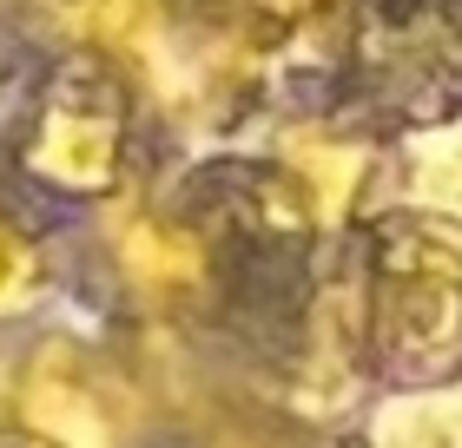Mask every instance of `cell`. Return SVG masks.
<instances>
[{
    "label": "cell",
    "instance_id": "3",
    "mask_svg": "<svg viewBox=\"0 0 462 448\" xmlns=\"http://www.w3.org/2000/svg\"><path fill=\"white\" fill-rule=\"evenodd\" d=\"M125 264H133V277L152 284V290H192L205 277V251H199V238H185L172 224H133Z\"/></svg>",
    "mask_w": 462,
    "mask_h": 448
},
{
    "label": "cell",
    "instance_id": "2",
    "mask_svg": "<svg viewBox=\"0 0 462 448\" xmlns=\"http://www.w3.org/2000/svg\"><path fill=\"white\" fill-rule=\"evenodd\" d=\"M27 172H40L60 191H106L119 172V93L113 79H99L87 67L60 73L40 113L27 119L20 139Z\"/></svg>",
    "mask_w": 462,
    "mask_h": 448
},
{
    "label": "cell",
    "instance_id": "4",
    "mask_svg": "<svg viewBox=\"0 0 462 448\" xmlns=\"http://www.w3.org/2000/svg\"><path fill=\"white\" fill-rule=\"evenodd\" d=\"M33 277H40V264H33V244H27V238H14V231L0 224V310H14L20 297L33 290Z\"/></svg>",
    "mask_w": 462,
    "mask_h": 448
},
{
    "label": "cell",
    "instance_id": "1",
    "mask_svg": "<svg viewBox=\"0 0 462 448\" xmlns=\"http://www.w3.org/2000/svg\"><path fill=\"white\" fill-rule=\"evenodd\" d=\"M370 356L410 389L462 370V231L430 218L376 231Z\"/></svg>",
    "mask_w": 462,
    "mask_h": 448
},
{
    "label": "cell",
    "instance_id": "6",
    "mask_svg": "<svg viewBox=\"0 0 462 448\" xmlns=\"http://www.w3.org/2000/svg\"><path fill=\"white\" fill-rule=\"evenodd\" d=\"M238 448H251V442H238Z\"/></svg>",
    "mask_w": 462,
    "mask_h": 448
},
{
    "label": "cell",
    "instance_id": "5",
    "mask_svg": "<svg viewBox=\"0 0 462 448\" xmlns=\"http://www.w3.org/2000/svg\"><path fill=\"white\" fill-rule=\"evenodd\" d=\"M0 448H40V442H27V435H0Z\"/></svg>",
    "mask_w": 462,
    "mask_h": 448
}]
</instances>
